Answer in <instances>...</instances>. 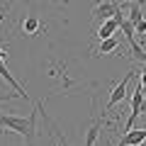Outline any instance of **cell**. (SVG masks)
<instances>
[{"label": "cell", "mask_w": 146, "mask_h": 146, "mask_svg": "<svg viewBox=\"0 0 146 146\" xmlns=\"http://www.w3.org/2000/svg\"><path fill=\"white\" fill-rule=\"evenodd\" d=\"M42 107H44V102H36L34 112H32L29 117H17V115H5V112H0V127L22 134L25 141H27V146H36V115L42 112Z\"/></svg>", "instance_id": "1"}, {"label": "cell", "mask_w": 146, "mask_h": 146, "mask_svg": "<svg viewBox=\"0 0 146 146\" xmlns=\"http://www.w3.org/2000/svg\"><path fill=\"white\" fill-rule=\"evenodd\" d=\"M139 115H146V90L136 83L134 93H131V115H129V122H127V131L134 129V122L139 119Z\"/></svg>", "instance_id": "2"}, {"label": "cell", "mask_w": 146, "mask_h": 146, "mask_svg": "<svg viewBox=\"0 0 146 146\" xmlns=\"http://www.w3.org/2000/svg\"><path fill=\"white\" fill-rule=\"evenodd\" d=\"M136 76V71L131 68L129 73H127L124 78H122V83H117L115 88H112V93H110V100H107V105H105V110H102V117H105V112H110V110L115 107V105H119L122 100H124V95H127V85H129V80Z\"/></svg>", "instance_id": "3"}, {"label": "cell", "mask_w": 146, "mask_h": 146, "mask_svg": "<svg viewBox=\"0 0 146 146\" xmlns=\"http://www.w3.org/2000/svg\"><path fill=\"white\" fill-rule=\"evenodd\" d=\"M144 141H146V129H129L119 139V144H117V146H141Z\"/></svg>", "instance_id": "4"}, {"label": "cell", "mask_w": 146, "mask_h": 146, "mask_svg": "<svg viewBox=\"0 0 146 146\" xmlns=\"http://www.w3.org/2000/svg\"><path fill=\"white\" fill-rule=\"evenodd\" d=\"M117 10H119V7H117L115 3H110V0H105V3H98V7L93 10V17H95V20H100V22H102V20H110V17L115 15Z\"/></svg>", "instance_id": "5"}, {"label": "cell", "mask_w": 146, "mask_h": 146, "mask_svg": "<svg viewBox=\"0 0 146 146\" xmlns=\"http://www.w3.org/2000/svg\"><path fill=\"white\" fill-rule=\"evenodd\" d=\"M117 32H119V25L110 17V20H102V25H100V29H98V36L100 39H107V36H115Z\"/></svg>", "instance_id": "6"}, {"label": "cell", "mask_w": 146, "mask_h": 146, "mask_svg": "<svg viewBox=\"0 0 146 146\" xmlns=\"http://www.w3.org/2000/svg\"><path fill=\"white\" fill-rule=\"evenodd\" d=\"M100 129H102V119H95L93 124H90V129L85 131V144H83V146H95V144H98Z\"/></svg>", "instance_id": "7"}, {"label": "cell", "mask_w": 146, "mask_h": 146, "mask_svg": "<svg viewBox=\"0 0 146 146\" xmlns=\"http://www.w3.org/2000/svg\"><path fill=\"white\" fill-rule=\"evenodd\" d=\"M119 49V39L117 36H107V39H100V46H98V54H112Z\"/></svg>", "instance_id": "8"}, {"label": "cell", "mask_w": 146, "mask_h": 146, "mask_svg": "<svg viewBox=\"0 0 146 146\" xmlns=\"http://www.w3.org/2000/svg\"><path fill=\"white\" fill-rule=\"evenodd\" d=\"M39 29H42V22H39V17H27V20H22V32L25 34H39Z\"/></svg>", "instance_id": "9"}, {"label": "cell", "mask_w": 146, "mask_h": 146, "mask_svg": "<svg viewBox=\"0 0 146 146\" xmlns=\"http://www.w3.org/2000/svg\"><path fill=\"white\" fill-rule=\"evenodd\" d=\"M141 20V0H131V7H129V22L136 25Z\"/></svg>", "instance_id": "10"}, {"label": "cell", "mask_w": 146, "mask_h": 146, "mask_svg": "<svg viewBox=\"0 0 146 146\" xmlns=\"http://www.w3.org/2000/svg\"><path fill=\"white\" fill-rule=\"evenodd\" d=\"M44 119H46V124H49V127H51V131H54V134H56V139H58V141H61V146H68V141H66V139H63V134H61V131H58V129H56V124H54V122H51V119H49V117H46V115H44Z\"/></svg>", "instance_id": "11"}, {"label": "cell", "mask_w": 146, "mask_h": 146, "mask_svg": "<svg viewBox=\"0 0 146 146\" xmlns=\"http://www.w3.org/2000/svg\"><path fill=\"white\" fill-rule=\"evenodd\" d=\"M134 34H139L141 42H144V36H146V20H144V17H141V20L134 25Z\"/></svg>", "instance_id": "12"}, {"label": "cell", "mask_w": 146, "mask_h": 146, "mask_svg": "<svg viewBox=\"0 0 146 146\" xmlns=\"http://www.w3.org/2000/svg\"><path fill=\"white\" fill-rule=\"evenodd\" d=\"M139 85H141V88L146 90V68H144V71H141V78H139Z\"/></svg>", "instance_id": "13"}, {"label": "cell", "mask_w": 146, "mask_h": 146, "mask_svg": "<svg viewBox=\"0 0 146 146\" xmlns=\"http://www.w3.org/2000/svg\"><path fill=\"white\" fill-rule=\"evenodd\" d=\"M10 98H22L20 93H10V95H0V102H3V100H10Z\"/></svg>", "instance_id": "14"}, {"label": "cell", "mask_w": 146, "mask_h": 146, "mask_svg": "<svg viewBox=\"0 0 146 146\" xmlns=\"http://www.w3.org/2000/svg\"><path fill=\"white\" fill-rule=\"evenodd\" d=\"M12 3H17V0H10V3H7V5H5V7H10V5H12Z\"/></svg>", "instance_id": "15"}, {"label": "cell", "mask_w": 146, "mask_h": 146, "mask_svg": "<svg viewBox=\"0 0 146 146\" xmlns=\"http://www.w3.org/2000/svg\"><path fill=\"white\" fill-rule=\"evenodd\" d=\"M63 3H68V0H63Z\"/></svg>", "instance_id": "16"}]
</instances>
